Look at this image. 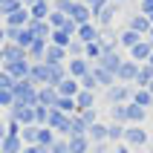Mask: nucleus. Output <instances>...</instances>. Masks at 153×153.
Segmentation results:
<instances>
[{"instance_id":"obj_43","label":"nucleus","mask_w":153,"mask_h":153,"mask_svg":"<svg viewBox=\"0 0 153 153\" xmlns=\"http://www.w3.org/2000/svg\"><path fill=\"white\" fill-rule=\"evenodd\" d=\"M6 43V26H0V46Z\"/></svg>"},{"instance_id":"obj_4","label":"nucleus","mask_w":153,"mask_h":153,"mask_svg":"<svg viewBox=\"0 0 153 153\" xmlns=\"http://www.w3.org/2000/svg\"><path fill=\"white\" fill-rule=\"evenodd\" d=\"M119 9H121L119 3H107L101 12H95V15H93V23L98 26V29H110L113 20H116V15H119Z\"/></svg>"},{"instance_id":"obj_45","label":"nucleus","mask_w":153,"mask_h":153,"mask_svg":"<svg viewBox=\"0 0 153 153\" xmlns=\"http://www.w3.org/2000/svg\"><path fill=\"white\" fill-rule=\"evenodd\" d=\"M0 67H3V46H0Z\"/></svg>"},{"instance_id":"obj_40","label":"nucleus","mask_w":153,"mask_h":153,"mask_svg":"<svg viewBox=\"0 0 153 153\" xmlns=\"http://www.w3.org/2000/svg\"><path fill=\"white\" fill-rule=\"evenodd\" d=\"M110 150V142H101V145H93L90 147V153H107Z\"/></svg>"},{"instance_id":"obj_18","label":"nucleus","mask_w":153,"mask_h":153,"mask_svg":"<svg viewBox=\"0 0 153 153\" xmlns=\"http://www.w3.org/2000/svg\"><path fill=\"white\" fill-rule=\"evenodd\" d=\"M150 81H153V67L150 64H139V72H136V81H133V84H136L139 90H145Z\"/></svg>"},{"instance_id":"obj_1","label":"nucleus","mask_w":153,"mask_h":153,"mask_svg":"<svg viewBox=\"0 0 153 153\" xmlns=\"http://www.w3.org/2000/svg\"><path fill=\"white\" fill-rule=\"evenodd\" d=\"M124 101H133V87L130 84H113L104 93V104H110V107H121Z\"/></svg>"},{"instance_id":"obj_33","label":"nucleus","mask_w":153,"mask_h":153,"mask_svg":"<svg viewBox=\"0 0 153 153\" xmlns=\"http://www.w3.org/2000/svg\"><path fill=\"white\" fill-rule=\"evenodd\" d=\"M84 49H87V46H84V43H81V41L75 38V41H72V43L67 46V55H72V58H84Z\"/></svg>"},{"instance_id":"obj_22","label":"nucleus","mask_w":153,"mask_h":153,"mask_svg":"<svg viewBox=\"0 0 153 153\" xmlns=\"http://www.w3.org/2000/svg\"><path fill=\"white\" fill-rule=\"evenodd\" d=\"M26 23H29V9H17V12H15V15H9L6 17V26H15V29H23V26Z\"/></svg>"},{"instance_id":"obj_27","label":"nucleus","mask_w":153,"mask_h":153,"mask_svg":"<svg viewBox=\"0 0 153 153\" xmlns=\"http://www.w3.org/2000/svg\"><path fill=\"white\" fill-rule=\"evenodd\" d=\"M72 41H75V38H72L69 32H64V29H55V32H52V38H49V43H55V46H61V49H67Z\"/></svg>"},{"instance_id":"obj_21","label":"nucleus","mask_w":153,"mask_h":153,"mask_svg":"<svg viewBox=\"0 0 153 153\" xmlns=\"http://www.w3.org/2000/svg\"><path fill=\"white\" fill-rule=\"evenodd\" d=\"M142 41H145V38H142L139 32H133V29H124V32L119 35V46H124V49H133V46L142 43Z\"/></svg>"},{"instance_id":"obj_47","label":"nucleus","mask_w":153,"mask_h":153,"mask_svg":"<svg viewBox=\"0 0 153 153\" xmlns=\"http://www.w3.org/2000/svg\"><path fill=\"white\" fill-rule=\"evenodd\" d=\"M150 46H153V29H150Z\"/></svg>"},{"instance_id":"obj_41","label":"nucleus","mask_w":153,"mask_h":153,"mask_svg":"<svg viewBox=\"0 0 153 153\" xmlns=\"http://www.w3.org/2000/svg\"><path fill=\"white\" fill-rule=\"evenodd\" d=\"M110 153H130V147L121 142V145H113V150H110Z\"/></svg>"},{"instance_id":"obj_23","label":"nucleus","mask_w":153,"mask_h":153,"mask_svg":"<svg viewBox=\"0 0 153 153\" xmlns=\"http://www.w3.org/2000/svg\"><path fill=\"white\" fill-rule=\"evenodd\" d=\"M67 142H69V153H90V147H93L87 136H69Z\"/></svg>"},{"instance_id":"obj_39","label":"nucleus","mask_w":153,"mask_h":153,"mask_svg":"<svg viewBox=\"0 0 153 153\" xmlns=\"http://www.w3.org/2000/svg\"><path fill=\"white\" fill-rule=\"evenodd\" d=\"M84 3H87V6H90V9H93V15H95V12H101V9L107 6L110 0H84Z\"/></svg>"},{"instance_id":"obj_37","label":"nucleus","mask_w":153,"mask_h":153,"mask_svg":"<svg viewBox=\"0 0 153 153\" xmlns=\"http://www.w3.org/2000/svg\"><path fill=\"white\" fill-rule=\"evenodd\" d=\"M69 9H72V0H52V12H61L69 17Z\"/></svg>"},{"instance_id":"obj_30","label":"nucleus","mask_w":153,"mask_h":153,"mask_svg":"<svg viewBox=\"0 0 153 153\" xmlns=\"http://www.w3.org/2000/svg\"><path fill=\"white\" fill-rule=\"evenodd\" d=\"M110 119L116 124H124L127 127V104H121V107H110Z\"/></svg>"},{"instance_id":"obj_26","label":"nucleus","mask_w":153,"mask_h":153,"mask_svg":"<svg viewBox=\"0 0 153 153\" xmlns=\"http://www.w3.org/2000/svg\"><path fill=\"white\" fill-rule=\"evenodd\" d=\"M145 116H147L145 107H139V104H133V101L127 104V124H142Z\"/></svg>"},{"instance_id":"obj_25","label":"nucleus","mask_w":153,"mask_h":153,"mask_svg":"<svg viewBox=\"0 0 153 153\" xmlns=\"http://www.w3.org/2000/svg\"><path fill=\"white\" fill-rule=\"evenodd\" d=\"M78 93H81V84H78L75 78H67V81L58 87V95H64V98H75Z\"/></svg>"},{"instance_id":"obj_38","label":"nucleus","mask_w":153,"mask_h":153,"mask_svg":"<svg viewBox=\"0 0 153 153\" xmlns=\"http://www.w3.org/2000/svg\"><path fill=\"white\" fill-rule=\"evenodd\" d=\"M49 153H69V142L67 139H55L52 147H49Z\"/></svg>"},{"instance_id":"obj_8","label":"nucleus","mask_w":153,"mask_h":153,"mask_svg":"<svg viewBox=\"0 0 153 153\" xmlns=\"http://www.w3.org/2000/svg\"><path fill=\"white\" fill-rule=\"evenodd\" d=\"M136 72H139L136 61H121L119 69H116V81H119V84H133V81H136Z\"/></svg>"},{"instance_id":"obj_46","label":"nucleus","mask_w":153,"mask_h":153,"mask_svg":"<svg viewBox=\"0 0 153 153\" xmlns=\"http://www.w3.org/2000/svg\"><path fill=\"white\" fill-rule=\"evenodd\" d=\"M110 3H119V6H121V3H127V0H110Z\"/></svg>"},{"instance_id":"obj_28","label":"nucleus","mask_w":153,"mask_h":153,"mask_svg":"<svg viewBox=\"0 0 153 153\" xmlns=\"http://www.w3.org/2000/svg\"><path fill=\"white\" fill-rule=\"evenodd\" d=\"M55 110L67 113V116H72V113H78V110H75V98H64V95H58V101H55Z\"/></svg>"},{"instance_id":"obj_29","label":"nucleus","mask_w":153,"mask_h":153,"mask_svg":"<svg viewBox=\"0 0 153 153\" xmlns=\"http://www.w3.org/2000/svg\"><path fill=\"white\" fill-rule=\"evenodd\" d=\"M133 104L139 107H153V95L147 90H133Z\"/></svg>"},{"instance_id":"obj_5","label":"nucleus","mask_w":153,"mask_h":153,"mask_svg":"<svg viewBox=\"0 0 153 153\" xmlns=\"http://www.w3.org/2000/svg\"><path fill=\"white\" fill-rule=\"evenodd\" d=\"M69 124H72V116H67V113L55 110V107L49 110V121H46V127H49V130H58V133L69 136Z\"/></svg>"},{"instance_id":"obj_32","label":"nucleus","mask_w":153,"mask_h":153,"mask_svg":"<svg viewBox=\"0 0 153 153\" xmlns=\"http://www.w3.org/2000/svg\"><path fill=\"white\" fill-rule=\"evenodd\" d=\"M0 107H6L9 113L15 110V93L12 90H0Z\"/></svg>"},{"instance_id":"obj_16","label":"nucleus","mask_w":153,"mask_h":153,"mask_svg":"<svg viewBox=\"0 0 153 153\" xmlns=\"http://www.w3.org/2000/svg\"><path fill=\"white\" fill-rule=\"evenodd\" d=\"M87 139H90V145H101V142H107V124L95 121L93 127L87 130Z\"/></svg>"},{"instance_id":"obj_3","label":"nucleus","mask_w":153,"mask_h":153,"mask_svg":"<svg viewBox=\"0 0 153 153\" xmlns=\"http://www.w3.org/2000/svg\"><path fill=\"white\" fill-rule=\"evenodd\" d=\"M147 142H150V136H147L145 127H139V124H127L124 127V145L127 147H145Z\"/></svg>"},{"instance_id":"obj_17","label":"nucleus","mask_w":153,"mask_h":153,"mask_svg":"<svg viewBox=\"0 0 153 153\" xmlns=\"http://www.w3.org/2000/svg\"><path fill=\"white\" fill-rule=\"evenodd\" d=\"M95 107V93H87V90H81V93L75 95V110L84 113V110H93Z\"/></svg>"},{"instance_id":"obj_19","label":"nucleus","mask_w":153,"mask_h":153,"mask_svg":"<svg viewBox=\"0 0 153 153\" xmlns=\"http://www.w3.org/2000/svg\"><path fill=\"white\" fill-rule=\"evenodd\" d=\"M23 142H20V136H6L3 142H0V153H23Z\"/></svg>"},{"instance_id":"obj_35","label":"nucleus","mask_w":153,"mask_h":153,"mask_svg":"<svg viewBox=\"0 0 153 153\" xmlns=\"http://www.w3.org/2000/svg\"><path fill=\"white\" fill-rule=\"evenodd\" d=\"M78 116H81V121L87 124V130H90V127L95 124V121H98V110H95V107H93V110H84V113H78Z\"/></svg>"},{"instance_id":"obj_24","label":"nucleus","mask_w":153,"mask_h":153,"mask_svg":"<svg viewBox=\"0 0 153 153\" xmlns=\"http://www.w3.org/2000/svg\"><path fill=\"white\" fill-rule=\"evenodd\" d=\"M107 142H110V145H121V142H124V124L110 121V124H107Z\"/></svg>"},{"instance_id":"obj_7","label":"nucleus","mask_w":153,"mask_h":153,"mask_svg":"<svg viewBox=\"0 0 153 153\" xmlns=\"http://www.w3.org/2000/svg\"><path fill=\"white\" fill-rule=\"evenodd\" d=\"M69 20H72L75 26L93 23V9L87 6L84 0H78V3H72V9H69Z\"/></svg>"},{"instance_id":"obj_31","label":"nucleus","mask_w":153,"mask_h":153,"mask_svg":"<svg viewBox=\"0 0 153 153\" xmlns=\"http://www.w3.org/2000/svg\"><path fill=\"white\" fill-rule=\"evenodd\" d=\"M46 23L52 26V32H55V29H64V26L69 23V17L67 15H61V12H52L49 17H46Z\"/></svg>"},{"instance_id":"obj_14","label":"nucleus","mask_w":153,"mask_h":153,"mask_svg":"<svg viewBox=\"0 0 153 153\" xmlns=\"http://www.w3.org/2000/svg\"><path fill=\"white\" fill-rule=\"evenodd\" d=\"M127 29H133V32H139L142 38H145V32L150 35L153 23H150V17H145V15H133V17H130V26H127Z\"/></svg>"},{"instance_id":"obj_15","label":"nucleus","mask_w":153,"mask_h":153,"mask_svg":"<svg viewBox=\"0 0 153 153\" xmlns=\"http://www.w3.org/2000/svg\"><path fill=\"white\" fill-rule=\"evenodd\" d=\"M93 75H95V81H98V87H107V90H110L113 84H119V81H116V72L101 69V67H95V64H93Z\"/></svg>"},{"instance_id":"obj_20","label":"nucleus","mask_w":153,"mask_h":153,"mask_svg":"<svg viewBox=\"0 0 153 153\" xmlns=\"http://www.w3.org/2000/svg\"><path fill=\"white\" fill-rule=\"evenodd\" d=\"M38 133H41V127H38V124H26V127H20V142H23L26 147L38 145Z\"/></svg>"},{"instance_id":"obj_2","label":"nucleus","mask_w":153,"mask_h":153,"mask_svg":"<svg viewBox=\"0 0 153 153\" xmlns=\"http://www.w3.org/2000/svg\"><path fill=\"white\" fill-rule=\"evenodd\" d=\"M15 104H29V107H35L38 104V87L26 78V81H17L15 84Z\"/></svg>"},{"instance_id":"obj_42","label":"nucleus","mask_w":153,"mask_h":153,"mask_svg":"<svg viewBox=\"0 0 153 153\" xmlns=\"http://www.w3.org/2000/svg\"><path fill=\"white\" fill-rule=\"evenodd\" d=\"M6 139V119H0V142Z\"/></svg>"},{"instance_id":"obj_36","label":"nucleus","mask_w":153,"mask_h":153,"mask_svg":"<svg viewBox=\"0 0 153 153\" xmlns=\"http://www.w3.org/2000/svg\"><path fill=\"white\" fill-rule=\"evenodd\" d=\"M15 84H17V81H15L12 75H9V72H6L3 67H0V90H15Z\"/></svg>"},{"instance_id":"obj_12","label":"nucleus","mask_w":153,"mask_h":153,"mask_svg":"<svg viewBox=\"0 0 153 153\" xmlns=\"http://www.w3.org/2000/svg\"><path fill=\"white\" fill-rule=\"evenodd\" d=\"M150 55H153L150 41H142V43H136V46L130 49V58L136 61V64H145V61H150Z\"/></svg>"},{"instance_id":"obj_13","label":"nucleus","mask_w":153,"mask_h":153,"mask_svg":"<svg viewBox=\"0 0 153 153\" xmlns=\"http://www.w3.org/2000/svg\"><path fill=\"white\" fill-rule=\"evenodd\" d=\"M55 101H58V90L55 87H38V104L41 107H55Z\"/></svg>"},{"instance_id":"obj_10","label":"nucleus","mask_w":153,"mask_h":153,"mask_svg":"<svg viewBox=\"0 0 153 153\" xmlns=\"http://www.w3.org/2000/svg\"><path fill=\"white\" fill-rule=\"evenodd\" d=\"M69 61V55H67V49H61V46H55V43H49L46 46V55H43V64H67Z\"/></svg>"},{"instance_id":"obj_34","label":"nucleus","mask_w":153,"mask_h":153,"mask_svg":"<svg viewBox=\"0 0 153 153\" xmlns=\"http://www.w3.org/2000/svg\"><path fill=\"white\" fill-rule=\"evenodd\" d=\"M78 84H81V90H87V93H95V90H98V81H95L93 72H90V75H84Z\"/></svg>"},{"instance_id":"obj_11","label":"nucleus","mask_w":153,"mask_h":153,"mask_svg":"<svg viewBox=\"0 0 153 153\" xmlns=\"http://www.w3.org/2000/svg\"><path fill=\"white\" fill-rule=\"evenodd\" d=\"M12 61H29L26 49H20L17 43H3V64H12Z\"/></svg>"},{"instance_id":"obj_9","label":"nucleus","mask_w":153,"mask_h":153,"mask_svg":"<svg viewBox=\"0 0 153 153\" xmlns=\"http://www.w3.org/2000/svg\"><path fill=\"white\" fill-rule=\"evenodd\" d=\"M75 38H78V41H81V43L87 46V43H95L98 38H101V29H98L95 23H84V26H78Z\"/></svg>"},{"instance_id":"obj_44","label":"nucleus","mask_w":153,"mask_h":153,"mask_svg":"<svg viewBox=\"0 0 153 153\" xmlns=\"http://www.w3.org/2000/svg\"><path fill=\"white\" fill-rule=\"evenodd\" d=\"M145 90H147V93H150V95H153V81H150V84H147V87H145Z\"/></svg>"},{"instance_id":"obj_6","label":"nucleus","mask_w":153,"mask_h":153,"mask_svg":"<svg viewBox=\"0 0 153 153\" xmlns=\"http://www.w3.org/2000/svg\"><path fill=\"white\" fill-rule=\"evenodd\" d=\"M93 72V64L87 58H69L67 61V75L69 78H75V81H81L84 75H90Z\"/></svg>"}]
</instances>
